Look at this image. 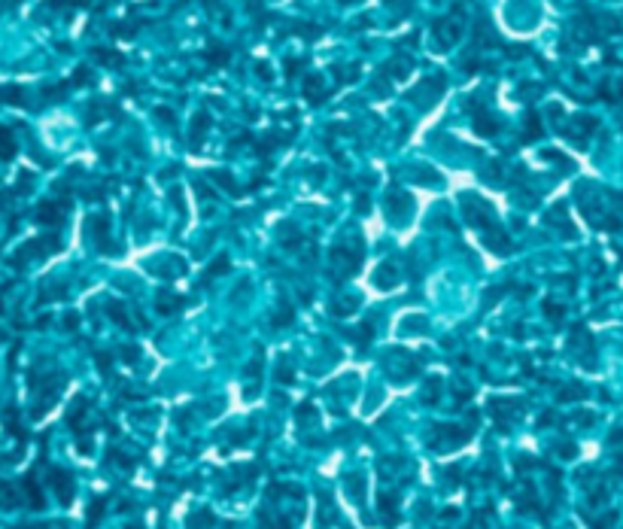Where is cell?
I'll list each match as a JSON object with an SVG mask.
<instances>
[{
	"mask_svg": "<svg viewBox=\"0 0 623 529\" xmlns=\"http://www.w3.org/2000/svg\"><path fill=\"white\" fill-rule=\"evenodd\" d=\"M183 305H186V301L179 298V295H171V292H167V295H164V292L158 295V310H162V313H174V310H179Z\"/></svg>",
	"mask_w": 623,
	"mask_h": 529,
	"instance_id": "6da1fadb",
	"label": "cell"
},
{
	"mask_svg": "<svg viewBox=\"0 0 623 529\" xmlns=\"http://www.w3.org/2000/svg\"><path fill=\"white\" fill-rule=\"evenodd\" d=\"M383 280H387V286H395V283H399V274H395V271H392V265H387V268H380V271H377V274H374V283H377V286H383Z\"/></svg>",
	"mask_w": 623,
	"mask_h": 529,
	"instance_id": "7a4b0ae2",
	"label": "cell"
},
{
	"mask_svg": "<svg viewBox=\"0 0 623 529\" xmlns=\"http://www.w3.org/2000/svg\"><path fill=\"white\" fill-rule=\"evenodd\" d=\"M225 262H229V258L219 256V262H213V268H210V277H213V274H219V271H225Z\"/></svg>",
	"mask_w": 623,
	"mask_h": 529,
	"instance_id": "3957f363",
	"label": "cell"
}]
</instances>
